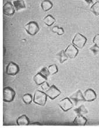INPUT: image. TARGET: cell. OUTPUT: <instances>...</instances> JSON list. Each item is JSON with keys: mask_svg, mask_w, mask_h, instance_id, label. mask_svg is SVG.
I'll use <instances>...</instances> for the list:
<instances>
[{"mask_svg": "<svg viewBox=\"0 0 99 128\" xmlns=\"http://www.w3.org/2000/svg\"><path fill=\"white\" fill-rule=\"evenodd\" d=\"M13 4L15 10L17 11L26 8L25 2H24L23 0H16V1H13Z\"/></svg>", "mask_w": 99, "mask_h": 128, "instance_id": "15", "label": "cell"}, {"mask_svg": "<svg viewBox=\"0 0 99 128\" xmlns=\"http://www.w3.org/2000/svg\"><path fill=\"white\" fill-rule=\"evenodd\" d=\"M16 92L10 87L4 88L3 90V101L5 102H11L14 100Z\"/></svg>", "mask_w": 99, "mask_h": 128, "instance_id": "2", "label": "cell"}, {"mask_svg": "<svg viewBox=\"0 0 99 128\" xmlns=\"http://www.w3.org/2000/svg\"><path fill=\"white\" fill-rule=\"evenodd\" d=\"M64 52H65V54L67 55L68 58H71V59L75 58L78 54V52H79L78 48L73 44H69Z\"/></svg>", "mask_w": 99, "mask_h": 128, "instance_id": "7", "label": "cell"}, {"mask_svg": "<svg viewBox=\"0 0 99 128\" xmlns=\"http://www.w3.org/2000/svg\"><path fill=\"white\" fill-rule=\"evenodd\" d=\"M16 124L18 126H28L30 125V120L26 115H23L17 119Z\"/></svg>", "mask_w": 99, "mask_h": 128, "instance_id": "13", "label": "cell"}, {"mask_svg": "<svg viewBox=\"0 0 99 128\" xmlns=\"http://www.w3.org/2000/svg\"><path fill=\"white\" fill-rule=\"evenodd\" d=\"M55 22V19L51 15H48L43 19V22L48 26H51Z\"/></svg>", "mask_w": 99, "mask_h": 128, "instance_id": "17", "label": "cell"}, {"mask_svg": "<svg viewBox=\"0 0 99 128\" xmlns=\"http://www.w3.org/2000/svg\"><path fill=\"white\" fill-rule=\"evenodd\" d=\"M69 98H70L71 101H72V102H74L75 105H77L79 102L85 101L83 94L80 90H78L76 92H75L72 96H69Z\"/></svg>", "mask_w": 99, "mask_h": 128, "instance_id": "9", "label": "cell"}, {"mask_svg": "<svg viewBox=\"0 0 99 128\" xmlns=\"http://www.w3.org/2000/svg\"><path fill=\"white\" fill-rule=\"evenodd\" d=\"M46 93L48 98L51 100H54L61 94V92L55 87V85H53L46 91Z\"/></svg>", "mask_w": 99, "mask_h": 128, "instance_id": "8", "label": "cell"}, {"mask_svg": "<svg viewBox=\"0 0 99 128\" xmlns=\"http://www.w3.org/2000/svg\"><path fill=\"white\" fill-rule=\"evenodd\" d=\"M47 99V96L46 92L37 90L34 93L33 101L36 104L40 106H44L46 103Z\"/></svg>", "mask_w": 99, "mask_h": 128, "instance_id": "1", "label": "cell"}, {"mask_svg": "<svg viewBox=\"0 0 99 128\" xmlns=\"http://www.w3.org/2000/svg\"><path fill=\"white\" fill-rule=\"evenodd\" d=\"M41 88H42L43 90L44 91H47V90L49 89V88L50 87L49 86V84H48V83L46 81V82H43L42 84L41 85Z\"/></svg>", "mask_w": 99, "mask_h": 128, "instance_id": "25", "label": "cell"}, {"mask_svg": "<svg viewBox=\"0 0 99 128\" xmlns=\"http://www.w3.org/2000/svg\"><path fill=\"white\" fill-rule=\"evenodd\" d=\"M88 120L83 115H78L73 121V124L75 126H85Z\"/></svg>", "mask_w": 99, "mask_h": 128, "instance_id": "12", "label": "cell"}, {"mask_svg": "<svg viewBox=\"0 0 99 128\" xmlns=\"http://www.w3.org/2000/svg\"><path fill=\"white\" fill-rule=\"evenodd\" d=\"M86 42L87 38L82 34L78 33L72 40V44L77 48L82 49L86 44Z\"/></svg>", "mask_w": 99, "mask_h": 128, "instance_id": "3", "label": "cell"}, {"mask_svg": "<svg viewBox=\"0 0 99 128\" xmlns=\"http://www.w3.org/2000/svg\"><path fill=\"white\" fill-rule=\"evenodd\" d=\"M22 100L26 104H30L33 99L32 95L30 94H26L23 96Z\"/></svg>", "mask_w": 99, "mask_h": 128, "instance_id": "21", "label": "cell"}, {"mask_svg": "<svg viewBox=\"0 0 99 128\" xmlns=\"http://www.w3.org/2000/svg\"><path fill=\"white\" fill-rule=\"evenodd\" d=\"M58 29H59V27L57 26H54L53 28H52V31H53L54 33L57 34V32H58Z\"/></svg>", "mask_w": 99, "mask_h": 128, "instance_id": "28", "label": "cell"}, {"mask_svg": "<svg viewBox=\"0 0 99 128\" xmlns=\"http://www.w3.org/2000/svg\"><path fill=\"white\" fill-rule=\"evenodd\" d=\"M93 42L94 44L99 46V34H97L93 38Z\"/></svg>", "mask_w": 99, "mask_h": 128, "instance_id": "26", "label": "cell"}, {"mask_svg": "<svg viewBox=\"0 0 99 128\" xmlns=\"http://www.w3.org/2000/svg\"><path fill=\"white\" fill-rule=\"evenodd\" d=\"M19 70V67L18 65L13 62H9L6 67V73L9 76L16 75Z\"/></svg>", "mask_w": 99, "mask_h": 128, "instance_id": "5", "label": "cell"}, {"mask_svg": "<svg viewBox=\"0 0 99 128\" xmlns=\"http://www.w3.org/2000/svg\"><path fill=\"white\" fill-rule=\"evenodd\" d=\"M57 56L58 57L59 60H60V63H63L65 62L66 60H67L68 58L67 56V55L65 54V52L64 50H61L60 52H59L58 54H57Z\"/></svg>", "mask_w": 99, "mask_h": 128, "instance_id": "20", "label": "cell"}, {"mask_svg": "<svg viewBox=\"0 0 99 128\" xmlns=\"http://www.w3.org/2000/svg\"><path fill=\"white\" fill-rule=\"evenodd\" d=\"M39 72L40 73H41L43 76H44V77L46 78H48V76H50V72H48V68L46 67H43V68L41 69L40 71Z\"/></svg>", "mask_w": 99, "mask_h": 128, "instance_id": "23", "label": "cell"}, {"mask_svg": "<svg viewBox=\"0 0 99 128\" xmlns=\"http://www.w3.org/2000/svg\"><path fill=\"white\" fill-rule=\"evenodd\" d=\"M90 11L95 14L96 16L99 15V1H97L90 8Z\"/></svg>", "mask_w": 99, "mask_h": 128, "instance_id": "19", "label": "cell"}, {"mask_svg": "<svg viewBox=\"0 0 99 128\" xmlns=\"http://www.w3.org/2000/svg\"><path fill=\"white\" fill-rule=\"evenodd\" d=\"M83 96H84L85 101L92 102L96 99L97 95L95 91L89 88L85 91L84 94H83Z\"/></svg>", "mask_w": 99, "mask_h": 128, "instance_id": "11", "label": "cell"}, {"mask_svg": "<svg viewBox=\"0 0 99 128\" xmlns=\"http://www.w3.org/2000/svg\"><path fill=\"white\" fill-rule=\"evenodd\" d=\"M74 110L77 115H85V114H88V110H87L86 107L83 106V105H81V106H79V108L75 109Z\"/></svg>", "mask_w": 99, "mask_h": 128, "instance_id": "18", "label": "cell"}, {"mask_svg": "<svg viewBox=\"0 0 99 128\" xmlns=\"http://www.w3.org/2000/svg\"><path fill=\"white\" fill-rule=\"evenodd\" d=\"M64 34V29L62 28H59L58 32H57V34H58V35H62V34Z\"/></svg>", "mask_w": 99, "mask_h": 128, "instance_id": "27", "label": "cell"}, {"mask_svg": "<svg viewBox=\"0 0 99 128\" xmlns=\"http://www.w3.org/2000/svg\"><path fill=\"white\" fill-rule=\"evenodd\" d=\"M58 105L64 112L68 111L74 106V104L69 98H64L58 102Z\"/></svg>", "mask_w": 99, "mask_h": 128, "instance_id": "6", "label": "cell"}, {"mask_svg": "<svg viewBox=\"0 0 99 128\" xmlns=\"http://www.w3.org/2000/svg\"><path fill=\"white\" fill-rule=\"evenodd\" d=\"M84 1H86L87 3L88 4H91V3L93 2V0H84Z\"/></svg>", "mask_w": 99, "mask_h": 128, "instance_id": "30", "label": "cell"}, {"mask_svg": "<svg viewBox=\"0 0 99 128\" xmlns=\"http://www.w3.org/2000/svg\"><path fill=\"white\" fill-rule=\"evenodd\" d=\"M53 4L50 0H44L42 1L41 4V6L44 11H48L53 8Z\"/></svg>", "mask_w": 99, "mask_h": 128, "instance_id": "16", "label": "cell"}, {"mask_svg": "<svg viewBox=\"0 0 99 128\" xmlns=\"http://www.w3.org/2000/svg\"><path fill=\"white\" fill-rule=\"evenodd\" d=\"M25 29L29 34L34 36L39 32L40 28L37 22L30 21L25 26Z\"/></svg>", "mask_w": 99, "mask_h": 128, "instance_id": "4", "label": "cell"}, {"mask_svg": "<svg viewBox=\"0 0 99 128\" xmlns=\"http://www.w3.org/2000/svg\"><path fill=\"white\" fill-rule=\"evenodd\" d=\"M33 80L37 86H41L43 82H46L47 80V78L45 77L41 73L39 72L36 74L33 78Z\"/></svg>", "mask_w": 99, "mask_h": 128, "instance_id": "14", "label": "cell"}, {"mask_svg": "<svg viewBox=\"0 0 99 128\" xmlns=\"http://www.w3.org/2000/svg\"><path fill=\"white\" fill-rule=\"evenodd\" d=\"M47 68L48 72H50V75H54V74H56L58 71V67H57V66L55 64L50 65Z\"/></svg>", "mask_w": 99, "mask_h": 128, "instance_id": "22", "label": "cell"}, {"mask_svg": "<svg viewBox=\"0 0 99 128\" xmlns=\"http://www.w3.org/2000/svg\"><path fill=\"white\" fill-rule=\"evenodd\" d=\"M90 50H91L95 55L99 54V46L95 44V45L92 46V47L90 48Z\"/></svg>", "mask_w": 99, "mask_h": 128, "instance_id": "24", "label": "cell"}, {"mask_svg": "<svg viewBox=\"0 0 99 128\" xmlns=\"http://www.w3.org/2000/svg\"><path fill=\"white\" fill-rule=\"evenodd\" d=\"M15 9L11 2H7L3 6V13L6 16H12L14 14Z\"/></svg>", "mask_w": 99, "mask_h": 128, "instance_id": "10", "label": "cell"}, {"mask_svg": "<svg viewBox=\"0 0 99 128\" xmlns=\"http://www.w3.org/2000/svg\"><path fill=\"white\" fill-rule=\"evenodd\" d=\"M30 125H32V126H39V125H42V124H41L40 122H34L33 123V124H30Z\"/></svg>", "mask_w": 99, "mask_h": 128, "instance_id": "29", "label": "cell"}]
</instances>
